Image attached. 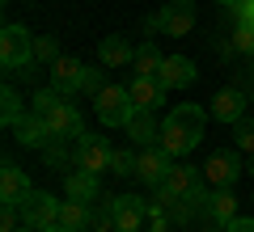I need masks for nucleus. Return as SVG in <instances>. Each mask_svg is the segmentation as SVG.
I'll use <instances>...</instances> for the list:
<instances>
[{
    "mask_svg": "<svg viewBox=\"0 0 254 232\" xmlns=\"http://www.w3.org/2000/svg\"><path fill=\"white\" fill-rule=\"evenodd\" d=\"M203 123H208V114H203L195 101L174 106L170 114L161 118V148L170 152V156H187V152H195V143L203 139Z\"/></svg>",
    "mask_w": 254,
    "mask_h": 232,
    "instance_id": "nucleus-1",
    "label": "nucleus"
},
{
    "mask_svg": "<svg viewBox=\"0 0 254 232\" xmlns=\"http://www.w3.org/2000/svg\"><path fill=\"white\" fill-rule=\"evenodd\" d=\"M0 63H4V76H26V81H34V34H30L26 26H17V21H9V26L0 30Z\"/></svg>",
    "mask_w": 254,
    "mask_h": 232,
    "instance_id": "nucleus-2",
    "label": "nucleus"
},
{
    "mask_svg": "<svg viewBox=\"0 0 254 232\" xmlns=\"http://www.w3.org/2000/svg\"><path fill=\"white\" fill-rule=\"evenodd\" d=\"M93 114H98L102 127H127L140 110H136V101H131V93H127V85H106V89L93 97Z\"/></svg>",
    "mask_w": 254,
    "mask_h": 232,
    "instance_id": "nucleus-3",
    "label": "nucleus"
},
{
    "mask_svg": "<svg viewBox=\"0 0 254 232\" xmlns=\"http://www.w3.org/2000/svg\"><path fill=\"white\" fill-rule=\"evenodd\" d=\"M47 123V131H51V139H81L85 135V123H81V110L72 106V101H55V106H47L43 114H38Z\"/></svg>",
    "mask_w": 254,
    "mask_h": 232,
    "instance_id": "nucleus-4",
    "label": "nucleus"
},
{
    "mask_svg": "<svg viewBox=\"0 0 254 232\" xmlns=\"http://www.w3.org/2000/svg\"><path fill=\"white\" fill-rule=\"evenodd\" d=\"M233 9V26H229V51L254 59V0H237Z\"/></svg>",
    "mask_w": 254,
    "mask_h": 232,
    "instance_id": "nucleus-5",
    "label": "nucleus"
},
{
    "mask_svg": "<svg viewBox=\"0 0 254 232\" xmlns=\"http://www.w3.org/2000/svg\"><path fill=\"white\" fill-rule=\"evenodd\" d=\"M17 207H21V220L30 228H51V224H60V198L47 194V190H30L26 198H17Z\"/></svg>",
    "mask_w": 254,
    "mask_h": 232,
    "instance_id": "nucleus-6",
    "label": "nucleus"
},
{
    "mask_svg": "<svg viewBox=\"0 0 254 232\" xmlns=\"http://www.w3.org/2000/svg\"><path fill=\"white\" fill-rule=\"evenodd\" d=\"M246 173V165H242V156L237 152H212L208 156V165H203V182L208 186H216V190H233V182Z\"/></svg>",
    "mask_w": 254,
    "mask_h": 232,
    "instance_id": "nucleus-7",
    "label": "nucleus"
},
{
    "mask_svg": "<svg viewBox=\"0 0 254 232\" xmlns=\"http://www.w3.org/2000/svg\"><path fill=\"white\" fill-rule=\"evenodd\" d=\"M161 34L165 38H187L195 34V0H170V4H161Z\"/></svg>",
    "mask_w": 254,
    "mask_h": 232,
    "instance_id": "nucleus-8",
    "label": "nucleus"
},
{
    "mask_svg": "<svg viewBox=\"0 0 254 232\" xmlns=\"http://www.w3.org/2000/svg\"><path fill=\"white\" fill-rule=\"evenodd\" d=\"M157 81H161L165 89H190V85L199 81V68H195V59H187V55H165Z\"/></svg>",
    "mask_w": 254,
    "mask_h": 232,
    "instance_id": "nucleus-9",
    "label": "nucleus"
},
{
    "mask_svg": "<svg viewBox=\"0 0 254 232\" xmlns=\"http://www.w3.org/2000/svg\"><path fill=\"white\" fill-rule=\"evenodd\" d=\"M110 211H115L119 232H140V224L148 220V203L140 194H115L110 198Z\"/></svg>",
    "mask_w": 254,
    "mask_h": 232,
    "instance_id": "nucleus-10",
    "label": "nucleus"
},
{
    "mask_svg": "<svg viewBox=\"0 0 254 232\" xmlns=\"http://www.w3.org/2000/svg\"><path fill=\"white\" fill-rule=\"evenodd\" d=\"M47 72H51V89H60L64 97L81 93V81H85V63L76 59V55H60V59H55Z\"/></svg>",
    "mask_w": 254,
    "mask_h": 232,
    "instance_id": "nucleus-11",
    "label": "nucleus"
},
{
    "mask_svg": "<svg viewBox=\"0 0 254 232\" xmlns=\"http://www.w3.org/2000/svg\"><path fill=\"white\" fill-rule=\"evenodd\" d=\"M110 156H115V148H110L102 135H81V139H76V165H81V169L106 173L110 169Z\"/></svg>",
    "mask_w": 254,
    "mask_h": 232,
    "instance_id": "nucleus-12",
    "label": "nucleus"
},
{
    "mask_svg": "<svg viewBox=\"0 0 254 232\" xmlns=\"http://www.w3.org/2000/svg\"><path fill=\"white\" fill-rule=\"evenodd\" d=\"M64 194L76 198V203H93V198L102 194V173L81 169V165H76L72 173H64Z\"/></svg>",
    "mask_w": 254,
    "mask_h": 232,
    "instance_id": "nucleus-13",
    "label": "nucleus"
},
{
    "mask_svg": "<svg viewBox=\"0 0 254 232\" xmlns=\"http://www.w3.org/2000/svg\"><path fill=\"white\" fill-rule=\"evenodd\" d=\"M170 165H174V156L161 148V143H157V148H144L140 161H136V178L148 182V186H161V178L170 173Z\"/></svg>",
    "mask_w": 254,
    "mask_h": 232,
    "instance_id": "nucleus-14",
    "label": "nucleus"
},
{
    "mask_svg": "<svg viewBox=\"0 0 254 232\" xmlns=\"http://www.w3.org/2000/svg\"><path fill=\"white\" fill-rule=\"evenodd\" d=\"M136 59V46L127 43V34H106L98 43V63L102 68H131Z\"/></svg>",
    "mask_w": 254,
    "mask_h": 232,
    "instance_id": "nucleus-15",
    "label": "nucleus"
},
{
    "mask_svg": "<svg viewBox=\"0 0 254 232\" xmlns=\"http://www.w3.org/2000/svg\"><path fill=\"white\" fill-rule=\"evenodd\" d=\"M246 106H250V97H246L242 89H220L216 97H212V118H220V123H242L246 118Z\"/></svg>",
    "mask_w": 254,
    "mask_h": 232,
    "instance_id": "nucleus-16",
    "label": "nucleus"
},
{
    "mask_svg": "<svg viewBox=\"0 0 254 232\" xmlns=\"http://www.w3.org/2000/svg\"><path fill=\"white\" fill-rule=\"evenodd\" d=\"M30 173L21 169V165H13V161H4L0 165V203H17V198H26L30 194Z\"/></svg>",
    "mask_w": 254,
    "mask_h": 232,
    "instance_id": "nucleus-17",
    "label": "nucleus"
},
{
    "mask_svg": "<svg viewBox=\"0 0 254 232\" xmlns=\"http://www.w3.org/2000/svg\"><path fill=\"white\" fill-rule=\"evenodd\" d=\"M127 93L136 101V110H157L165 101V85L157 81V76H131V81H127Z\"/></svg>",
    "mask_w": 254,
    "mask_h": 232,
    "instance_id": "nucleus-18",
    "label": "nucleus"
},
{
    "mask_svg": "<svg viewBox=\"0 0 254 232\" xmlns=\"http://www.w3.org/2000/svg\"><path fill=\"white\" fill-rule=\"evenodd\" d=\"M127 139L136 148H157L161 143V123L153 118V110H140L131 123H127Z\"/></svg>",
    "mask_w": 254,
    "mask_h": 232,
    "instance_id": "nucleus-19",
    "label": "nucleus"
},
{
    "mask_svg": "<svg viewBox=\"0 0 254 232\" xmlns=\"http://www.w3.org/2000/svg\"><path fill=\"white\" fill-rule=\"evenodd\" d=\"M13 139H17L21 148H38V152H43L47 143H51V131H47V123L34 114V110H30V114L21 118L17 127H13Z\"/></svg>",
    "mask_w": 254,
    "mask_h": 232,
    "instance_id": "nucleus-20",
    "label": "nucleus"
},
{
    "mask_svg": "<svg viewBox=\"0 0 254 232\" xmlns=\"http://www.w3.org/2000/svg\"><path fill=\"white\" fill-rule=\"evenodd\" d=\"M237 198H233V190H216V194H212V203H208V215H203V220L208 224H216V228H225L229 220H237Z\"/></svg>",
    "mask_w": 254,
    "mask_h": 232,
    "instance_id": "nucleus-21",
    "label": "nucleus"
},
{
    "mask_svg": "<svg viewBox=\"0 0 254 232\" xmlns=\"http://www.w3.org/2000/svg\"><path fill=\"white\" fill-rule=\"evenodd\" d=\"M89 220H93L89 203H76V198L60 203V228H68V232H85V228H89Z\"/></svg>",
    "mask_w": 254,
    "mask_h": 232,
    "instance_id": "nucleus-22",
    "label": "nucleus"
},
{
    "mask_svg": "<svg viewBox=\"0 0 254 232\" xmlns=\"http://www.w3.org/2000/svg\"><path fill=\"white\" fill-rule=\"evenodd\" d=\"M161 59H165V55L157 51L153 43H140L136 46V59H131V76H157V72H161Z\"/></svg>",
    "mask_w": 254,
    "mask_h": 232,
    "instance_id": "nucleus-23",
    "label": "nucleus"
},
{
    "mask_svg": "<svg viewBox=\"0 0 254 232\" xmlns=\"http://www.w3.org/2000/svg\"><path fill=\"white\" fill-rule=\"evenodd\" d=\"M195 182H199V178H195V169H187V165H170V173L161 178V190H165V194H174V198H182Z\"/></svg>",
    "mask_w": 254,
    "mask_h": 232,
    "instance_id": "nucleus-24",
    "label": "nucleus"
},
{
    "mask_svg": "<svg viewBox=\"0 0 254 232\" xmlns=\"http://www.w3.org/2000/svg\"><path fill=\"white\" fill-rule=\"evenodd\" d=\"M0 118H4V127H9V131L26 118V101H21V93L13 89V85H4V93H0Z\"/></svg>",
    "mask_w": 254,
    "mask_h": 232,
    "instance_id": "nucleus-25",
    "label": "nucleus"
},
{
    "mask_svg": "<svg viewBox=\"0 0 254 232\" xmlns=\"http://www.w3.org/2000/svg\"><path fill=\"white\" fill-rule=\"evenodd\" d=\"M43 165L51 173H60V169H68V148H64V139H51L43 148Z\"/></svg>",
    "mask_w": 254,
    "mask_h": 232,
    "instance_id": "nucleus-26",
    "label": "nucleus"
},
{
    "mask_svg": "<svg viewBox=\"0 0 254 232\" xmlns=\"http://www.w3.org/2000/svg\"><path fill=\"white\" fill-rule=\"evenodd\" d=\"M34 59H38V63H47V68H51V63L60 59V43H55L51 34H34Z\"/></svg>",
    "mask_w": 254,
    "mask_h": 232,
    "instance_id": "nucleus-27",
    "label": "nucleus"
},
{
    "mask_svg": "<svg viewBox=\"0 0 254 232\" xmlns=\"http://www.w3.org/2000/svg\"><path fill=\"white\" fill-rule=\"evenodd\" d=\"M182 203H187L195 215H208V203H212V194H208V186H203V182H195V186H190L187 194H182Z\"/></svg>",
    "mask_w": 254,
    "mask_h": 232,
    "instance_id": "nucleus-28",
    "label": "nucleus"
},
{
    "mask_svg": "<svg viewBox=\"0 0 254 232\" xmlns=\"http://www.w3.org/2000/svg\"><path fill=\"white\" fill-rule=\"evenodd\" d=\"M136 161H140V152L115 148V156H110V173H119V178H127V173H136Z\"/></svg>",
    "mask_w": 254,
    "mask_h": 232,
    "instance_id": "nucleus-29",
    "label": "nucleus"
},
{
    "mask_svg": "<svg viewBox=\"0 0 254 232\" xmlns=\"http://www.w3.org/2000/svg\"><path fill=\"white\" fill-rule=\"evenodd\" d=\"M89 228H93V232H119L115 211H110V198H106L102 207H93V220H89Z\"/></svg>",
    "mask_w": 254,
    "mask_h": 232,
    "instance_id": "nucleus-30",
    "label": "nucleus"
},
{
    "mask_svg": "<svg viewBox=\"0 0 254 232\" xmlns=\"http://www.w3.org/2000/svg\"><path fill=\"white\" fill-rule=\"evenodd\" d=\"M106 89V68H85V81H81V93L85 97H98Z\"/></svg>",
    "mask_w": 254,
    "mask_h": 232,
    "instance_id": "nucleus-31",
    "label": "nucleus"
},
{
    "mask_svg": "<svg viewBox=\"0 0 254 232\" xmlns=\"http://www.w3.org/2000/svg\"><path fill=\"white\" fill-rule=\"evenodd\" d=\"M21 224H26V220H21V207L17 203H0V232H17Z\"/></svg>",
    "mask_w": 254,
    "mask_h": 232,
    "instance_id": "nucleus-32",
    "label": "nucleus"
},
{
    "mask_svg": "<svg viewBox=\"0 0 254 232\" xmlns=\"http://www.w3.org/2000/svg\"><path fill=\"white\" fill-rule=\"evenodd\" d=\"M233 143H237L242 152H254V123H250V118L233 123Z\"/></svg>",
    "mask_w": 254,
    "mask_h": 232,
    "instance_id": "nucleus-33",
    "label": "nucleus"
},
{
    "mask_svg": "<svg viewBox=\"0 0 254 232\" xmlns=\"http://www.w3.org/2000/svg\"><path fill=\"white\" fill-rule=\"evenodd\" d=\"M60 97H64V93L47 85V89H38L34 97H30V110H34V114H43V110H47V106H55V101H60Z\"/></svg>",
    "mask_w": 254,
    "mask_h": 232,
    "instance_id": "nucleus-34",
    "label": "nucleus"
},
{
    "mask_svg": "<svg viewBox=\"0 0 254 232\" xmlns=\"http://www.w3.org/2000/svg\"><path fill=\"white\" fill-rule=\"evenodd\" d=\"M165 228H170L165 207H153V203H148V232H165Z\"/></svg>",
    "mask_w": 254,
    "mask_h": 232,
    "instance_id": "nucleus-35",
    "label": "nucleus"
},
{
    "mask_svg": "<svg viewBox=\"0 0 254 232\" xmlns=\"http://www.w3.org/2000/svg\"><path fill=\"white\" fill-rule=\"evenodd\" d=\"M220 232H254V220H229Z\"/></svg>",
    "mask_w": 254,
    "mask_h": 232,
    "instance_id": "nucleus-36",
    "label": "nucleus"
},
{
    "mask_svg": "<svg viewBox=\"0 0 254 232\" xmlns=\"http://www.w3.org/2000/svg\"><path fill=\"white\" fill-rule=\"evenodd\" d=\"M43 232H68V228H60V224H51V228H43Z\"/></svg>",
    "mask_w": 254,
    "mask_h": 232,
    "instance_id": "nucleus-37",
    "label": "nucleus"
},
{
    "mask_svg": "<svg viewBox=\"0 0 254 232\" xmlns=\"http://www.w3.org/2000/svg\"><path fill=\"white\" fill-rule=\"evenodd\" d=\"M216 4H225V9H229V4H237V0H216Z\"/></svg>",
    "mask_w": 254,
    "mask_h": 232,
    "instance_id": "nucleus-38",
    "label": "nucleus"
},
{
    "mask_svg": "<svg viewBox=\"0 0 254 232\" xmlns=\"http://www.w3.org/2000/svg\"><path fill=\"white\" fill-rule=\"evenodd\" d=\"M246 173H250V178H254V161H250V165H246Z\"/></svg>",
    "mask_w": 254,
    "mask_h": 232,
    "instance_id": "nucleus-39",
    "label": "nucleus"
},
{
    "mask_svg": "<svg viewBox=\"0 0 254 232\" xmlns=\"http://www.w3.org/2000/svg\"><path fill=\"white\" fill-rule=\"evenodd\" d=\"M250 106H254V93H250Z\"/></svg>",
    "mask_w": 254,
    "mask_h": 232,
    "instance_id": "nucleus-40",
    "label": "nucleus"
},
{
    "mask_svg": "<svg viewBox=\"0 0 254 232\" xmlns=\"http://www.w3.org/2000/svg\"><path fill=\"white\" fill-rule=\"evenodd\" d=\"M250 203H254V198H250Z\"/></svg>",
    "mask_w": 254,
    "mask_h": 232,
    "instance_id": "nucleus-41",
    "label": "nucleus"
}]
</instances>
